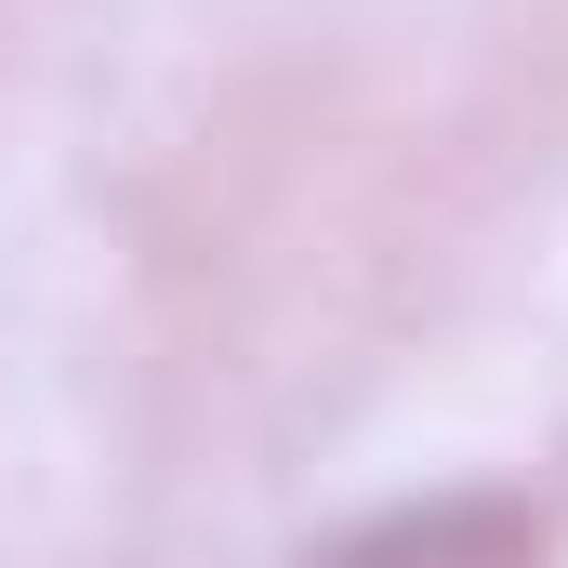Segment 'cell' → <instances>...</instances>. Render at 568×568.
<instances>
[{
  "label": "cell",
  "instance_id": "obj_1",
  "mask_svg": "<svg viewBox=\"0 0 568 568\" xmlns=\"http://www.w3.org/2000/svg\"><path fill=\"white\" fill-rule=\"evenodd\" d=\"M503 542V516L489 503H436V516H397V529H371V542H344V556H304V568H463Z\"/></svg>",
  "mask_w": 568,
  "mask_h": 568
}]
</instances>
